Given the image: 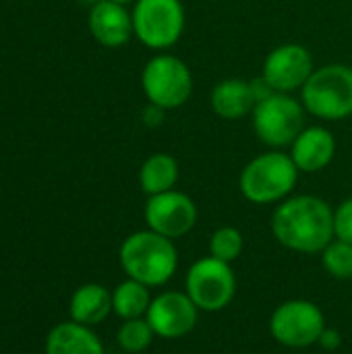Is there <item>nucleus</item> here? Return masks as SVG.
Segmentation results:
<instances>
[{
    "instance_id": "393cba45",
    "label": "nucleus",
    "mask_w": 352,
    "mask_h": 354,
    "mask_svg": "<svg viewBox=\"0 0 352 354\" xmlns=\"http://www.w3.org/2000/svg\"><path fill=\"white\" fill-rule=\"evenodd\" d=\"M112 2H116V4H122V6H127V4H135V0H112Z\"/></svg>"
},
{
    "instance_id": "9d476101",
    "label": "nucleus",
    "mask_w": 352,
    "mask_h": 354,
    "mask_svg": "<svg viewBox=\"0 0 352 354\" xmlns=\"http://www.w3.org/2000/svg\"><path fill=\"white\" fill-rule=\"evenodd\" d=\"M197 216L199 212L195 201L176 189L147 197L143 207L147 228L172 241L189 234L197 224Z\"/></svg>"
},
{
    "instance_id": "7ed1b4c3",
    "label": "nucleus",
    "mask_w": 352,
    "mask_h": 354,
    "mask_svg": "<svg viewBox=\"0 0 352 354\" xmlns=\"http://www.w3.org/2000/svg\"><path fill=\"white\" fill-rule=\"evenodd\" d=\"M301 170L290 153L282 149H268L245 164L239 176L241 195L253 205H278L297 187Z\"/></svg>"
},
{
    "instance_id": "4be33fe9",
    "label": "nucleus",
    "mask_w": 352,
    "mask_h": 354,
    "mask_svg": "<svg viewBox=\"0 0 352 354\" xmlns=\"http://www.w3.org/2000/svg\"><path fill=\"white\" fill-rule=\"evenodd\" d=\"M322 266L336 280H352V243L334 239L322 251Z\"/></svg>"
},
{
    "instance_id": "4468645a",
    "label": "nucleus",
    "mask_w": 352,
    "mask_h": 354,
    "mask_svg": "<svg viewBox=\"0 0 352 354\" xmlns=\"http://www.w3.org/2000/svg\"><path fill=\"white\" fill-rule=\"evenodd\" d=\"M336 156V137L328 127H305L303 133L290 145V158L305 174L326 170Z\"/></svg>"
},
{
    "instance_id": "a211bd4d",
    "label": "nucleus",
    "mask_w": 352,
    "mask_h": 354,
    "mask_svg": "<svg viewBox=\"0 0 352 354\" xmlns=\"http://www.w3.org/2000/svg\"><path fill=\"white\" fill-rule=\"evenodd\" d=\"M178 162L174 156L158 151L151 153L139 168V187L141 191L151 197V195H160L166 191H172L178 183Z\"/></svg>"
},
{
    "instance_id": "f03ea898",
    "label": "nucleus",
    "mask_w": 352,
    "mask_h": 354,
    "mask_svg": "<svg viewBox=\"0 0 352 354\" xmlns=\"http://www.w3.org/2000/svg\"><path fill=\"white\" fill-rule=\"evenodd\" d=\"M118 261L127 278L158 288L174 278L178 270V251L172 239L147 228L129 234L120 243Z\"/></svg>"
},
{
    "instance_id": "2eb2a0df",
    "label": "nucleus",
    "mask_w": 352,
    "mask_h": 354,
    "mask_svg": "<svg viewBox=\"0 0 352 354\" xmlns=\"http://www.w3.org/2000/svg\"><path fill=\"white\" fill-rule=\"evenodd\" d=\"M210 104L216 116L222 120H243L253 114L257 104L251 81L241 77H228L214 85Z\"/></svg>"
},
{
    "instance_id": "aec40b11",
    "label": "nucleus",
    "mask_w": 352,
    "mask_h": 354,
    "mask_svg": "<svg viewBox=\"0 0 352 354\" xmlns=\"http://www.w3.org/2000/svg\"><path fill=\"white\" fill-rule=\"evenodd\" d=\"M156 334L151 330V326L147 324L145 317L139 319H127L120 324L118 332H116V342L118 346L129 354H139L147 351L154 342Z\"/></svg>"
},
{
    "instance_id": "f257e3e1",
    "label": "nucleus",
    "mask_w": 352,
    "mask_h": 354,
    "mask_svg": "<svg viewBox=\"0 0 352 354\" xmlns=\"http://www.w3.org/2000/svg\"><path fill=\"white\" fill-rule=\"evenodd\" d=\"M272 234L288 251L315 255L334 236V209L317 195H290L272 214Z\"/></svg>"
},
{
    "instance_id": "0eeeda50",
    "label": "nucleus",
    "mask_w": 352,
    "mask_h": 354,
    "mask_svg": "<svg viewBox=\"0 0 352 354\" xmlns=\"http://www.w3.org/2000/svg\"><path fill=\"white\" fill-rule=\"evenodd\" d=\"M131 15L135 37L149 50L164 52L185 33L183 0H135Z\"/></svg>"
},
{
    "instance_id": "dca6fc26",
    "label": "nucleus",
    "mask_w": 352,
    "mask_h": 354,
    "mask_svg": "<svg viewBox=\"0 0 352 354\" xmlns=\"http://www.w3.org/2000/svg\"><path fill=\"white\" fill-rule=\"evenodd\" d=\"M44 351L46 354H104V344L93 328L71 319L48 332Z\"/></svg>"
},
{
    "instance_id": "1a4fd4ad",
    "label": "nucleus",
    "mask_w": 352,
    "mask_h": 354,
    "mask_svg": "<svg viewBox=\"0 0 352 354\" xmlns=\"http://www.w3.org/2000/svg\"><path fill=\"white\" fill-rule=\"evenodd\" d=\"M326 315L313 301L293 299L278 305L270 317L272 338L286 348H309L319 342Z\"/></svg>"
},
{
    "instance_id": "423d86ee",
    "label": "nucleus",
    "mask_w": 352,
    "mask_h": 354,
    "mask_svg": "<svg viewBox=\"0 0 352 354\" xmlns=\"http://www.w3.org/2000/svg\"><path fill=\"white\" fill-rule=\"evenodd\" d=\"M141 89L145 100L162 110L185 106L193 93V75L185 60L174 54L158 52L141 71Z\"/></svg>"
},
{
    "instance_id": "f8f14e48",
    "label": "nucleus",
    "mask_w": 352,
    "mask_h": 354,
    "mask_svg": "<svg viewBox=\"0 0 352 354\" xmlns=\"http://www.w3.org/2000/svg\"><path fill=\"white\" fill-rule=\"evenodd\" d=\"M199 313L201 311L187 292L166 290L151 299L145 319L158 338L178 340L195 330Z\"/></svg>"
},
{
    "instance_id": "9b49d317",
    "label": "nucleus",
    "mask_w": 352,
    "mask_h": 354,
    "mask_svg": "<svg viewBox=\"0 0 352 354\" xmlns=\"http://www.w3.org/2000/svg\"><path fill=\"white\" fill-rule=\"evenodd\" d=\"M315 64L311 52L301 44L276 46L263 60L261 77L276 93L301 91L313 75Z\"/></svg>"
},
{
    "instance_id": "6ab92c4d",
    "label": "nucleus",
    "mask_w": 352,
    "mask_h": 354,
    "mask_svg": "<svg viewBox=\"0 0 352 354\" xmlns=\"http://www.w3.org/2000/svg\"><path fill=\"white\" fill-rule=\"evenodd\" d=\"M149 290V286L127 278L112 290V313L122 322L145 317L154 299Z\"/></svg>"
},
{
    "instance_id": "f3484780",
    "label": "nucleus",
    "mask_w": 352,
    "mask_h": 354,
    "mask_svg": "<svg viewBox=\"0 0 352 354\" xmlns=\"http://www.w3.org/2000/svg\"><path fill=\"white\" fill-rule=\"evenodd\" d=\"M68 313L73 322L95 328L112 313V292L98 282H87L73 292Z\"/></svg>"
},
{
    "instance_id": "5701e85b",
    "label": "nucleus",
    "mask_w": 352,
    "mask_h": 354,
    "mask_svg": "<svg viewBox=\"0 0 352 354\" xmlns=\"http://www.w3.org/2000/svg\"><path fill=\"white\" fill-rule=\"evenodd\" d=\"M334 236L338 241L352 243V197L344 199L334 209Z\"/></svg>"
},
{
    "instance_id": "ddd939ff",
    "label": "nucleus",
    "mask_w": 352,
    "mask_h": 354,
    "mask_svg": "<svg viewBox=\"0 0 352 354\" xmlns=\"http://www.w3.org/2000/svg\"><path fill=\"white\" fill-rule=\"evenodd\" d=\"M87 25L93 39L104 48H120L135 35L133 15L127 10V6L112 0H100L91 4Z\"/></svg>"
},
{
    "instance_id": "412c9836",
    "label": "nucleus",
    "mask_w": 352,
    "mask_h": 354,
    "mask_svg": "<svg viewBox=\"0 0 352 354\" xmlns=\"http://www.w3.org/2000/svg\"><path fill=\"white\" fill-rule=\"evenodd\" d=\"M243 249H245L243 232L234 226H220L210 236V255L224 263L237 261Z\"/></svg>"
},
{
    "instance_id": "b1692460",
    "label": "nucleus",
    "mask_w": 352,
    "mask_h": 354,
    "mask_svg": "<svg viewBox=\"0 0 352 354\" xmlns=\"http://www.w3.org/2000/svg\"><path fill=\"white\" fill-rule=\"evenodd\" d=\"M324 351H338L340 346H342V336H340V332L338 330H334V328H328L326 326V330L322 332V336H319V342H317Z\"/></svg>"
},
{
    "instance_id": "39448f33",
    "label": "nucleus",
    "mask_w": 352,
    "mask_h": 354,
    "mask_svg": "<svg viewBox=\"0 0 352 354\" xmlns=\"http://www.w3.org/2000/svg\"><path fill=\"white\" fill-rule=\"evenodd\" d=\"M305 116L307 110L303 102L293 93H272L255 104L251 122L257 139L263 145L272 149H284L290 147L303 133Z\"/></svg>"
},
{
    "instance_id": "6e6552de",
    "label": "nucleus",
    "mask_w": 352,
    "mask_h": 354,
    "mask_svg": "<svg viewBox=\"0 0 352 354\" xmlns=\"http://www.w3.org/2000/svg\"><path fill=\"white\" fill-rule=\"evenodd\" d=\"M185 292L201 313H218L232 303L237 295V276L230 263L207 255L189 268Z\"/></svg>"
},
{
    "instance_id": "20e7f679",
    "label": "nucleus",
    "mask_w": 352,
    "mask_h": 354,
    "mask_svg": "<svg viewBox=\"0 0 352 354\" xmlns=\"http://www.w3.org/2000/svg\"><path fill=\"white\" fill-rule=\"evenodd\" d=\"M301 102L307 114L324 122H338L351 118L352 66L334 62L315 68L301 89Z\"/></svg>"
}]
</instances>
